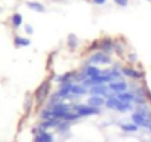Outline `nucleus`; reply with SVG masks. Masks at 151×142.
Instances as JSON below:
<instances>
[{
	"label": "nucleus",
	"instance_id": "f03ea898",
	"mask_svg": "<svg viewBox=\"0 0 151 142\" xmlns=\"http://www.w3.org/2000/svg\"><path fill=\"white\" fill-rule=\"evenodd\" d=\"M89 64L91 65H99V64H111V58L104 53V52H95L92 53V56L89 58Z\"/></svg>",
	"mask_w": 151,
	"mask_h": 142
},
{
	"label": "nucleus",
	"instance_id": "f3484780",
	"mask_svg": "<svg viewBox=\"0 0 151 142\" xmlns=\"http://www.w3.org/2000/svg\"><path fill=\"white\" fill-rule=\"evenodd\" d=\"M132 108V104L130 102H123V101H119V104H117V111H120V113H124V111H129Z\"/></svg>",
	"mask_w": 151,
	"mask_h": 142
},
{
	"label": "nucleus",
	"instance_id": "dca6fc26",
	"mask_svg": "<svg viewBox=\"0 0 151 142\" xmlns=\"http://www.w3.org/2000/svg\"><path fill=\"white\" fill-rule=\"evenodd\" d=\"M12 25H14V28H18V27H21L22 25V15L21 14H14L12 15Z\"/></svg>",
	"mask_w": 151,
	"mask_h": 142
},
{
	"label": "nucleus",
	"instance_id": "39448f33",
	"mask_svg": "<svg viewBox=\"0 0 151 142\" xmlns=\"http://www.w3.org/2000/svg\"><path fill=\"white\" fill-rule=\"evenodd\" d=\"M108 89H111L114 93H122L127 90V83L124 80H119V82H111L108 85Z\"/></svg>",
	"mask_w": 151,
	"mask_h": 142
},
{
	"label": "nucleus",
	"instance_id": "20e7f679",
	"mask_svg": "<svg viewBox=\"0 0 151 142\" xmlns=\"http://www.w3.org/2000/svg\"><path fill=\"white\" fill-rule=\"evenodd\" d=\"M122 74L126 76V77H130V79H133V80H139V79L144 77V74L141 73V71H138V70H135V68H132V67H124V68L122 70Z\"/></svg>",
	"mask_w": 151,
	"mask_h": 142
},
{
	"label": "nucleus",
	"instance_id": "2eb2a0df",
	"mask_svg": "<svg viewBox=\"0 0 151 142\" xmlns=\"http://www.w3.org/2000/svg\"><path fill=\"white\" fill-rule=\"evenodd\" d=\"M27 5H28V8L33 9L34 12H40V14L46 12V9H45V6H43L42 3H37V2H28Z\"/></svg>",
	"mask_w": 151,
	"mask_h": 142
},
{
	"label": "nucleus",
	"instance_id": "6e6552de",
	"mask_svg": "<svg viewBox=\"0 0 151 142\" xmlns=\"http://www.w3.org/2000/svg\"><path fill=\"white\" fill-rule=\"evenodd\" d=\"M99 49H101V52H104V53L113 52V49H114V43H113V40L105 39V40L99 42Z\"/></svg>",
	"mask_w": 151,
	"mask_h": 142
},
{
	"label": "nucleus",
	"instance_id": "f257e3e1",
	"mask_svg": "<svg viewBox=\"0 0 151 142\" xmlns=\"http://www.w3.org/2000/svg\"><path fill=\"white\" fill-rule=\"evenodd\" d=\"M73 111L77 113L80 117H88V115H95L99 114V108L91 107V105H85V104H77L73 107Z\"/></svg>",
	"mask_w": 151,
	"mask_h": 142
},
{
	"label": "nucleus",
	"instance_id": "f8f14e48",
	"mask_svg": "<svg viewBox=\"0 0 151 142\" xmlns=\"http://www.w3.org/2000/svg\"><path fill=\"white\" fill-rule=\"evenodd\" d=\"M104 104H105V101H104L102 96H91L89 101H88V105L95 107V108H99V107H102Z\"/></svg>",
	"mask_w": 151,
	"mask_h": 142
},
{
	"label": "nucleus",
	"instance_id": "423d86ee",
	"mask_svg": "<svg viewBox=\"0 0 151 142\" xmlns=\"http://www.w3.org/2000/svg\"><path fill=\"white\" fill-rule=\"evenodd\" d=\"M83 74H85L86 79H89V77H95V76L102 74V71H101V68H98L96 65H89V67H86V68L83 70Z\"/></svg>",
	"mask_w": 151,
	"mask_h": 142
},
{
	"label": "nucleus",
	"instance_id": "7ed1b4c3",
	"mask_svg": "<svg viewBox=\"0 0 151 142\" xmlns=\"http://www.w3.org/2000/svg\"><path fill=\"white\" fill-rule=\"evenodd\" d=\"M49 90H50V83L46 80V82H43V83L37 87V90H36V99H37L39 102H43V101L47 98Z\"/></svg>",
	"mask_w": 151,
	"mask_h": 142
},
{
	"label": "nucleus",
	"instance_id": "6ab92c4d",
	"mask_svg": "<svg viewBox=\"0 0 151 142\" xmlns=\"http://www.w3.org/2000/svg\"><path fill=\"white\" fill-rule=\"evenodd\" d=\"M114 3L119 5V6H122V8H126L129 5V0H114Z\"/></svg>",
	"mask_w": 151,
	"mask_h": 142
},
{
	"label": "nucleus",
	"instance_id": "5701e85b",
	"mask_svg": "<svg viewBox=\"0 0 151 142\" xmlns=\"http://www.w3.org/2000/svg\"><path fill=\"white\" fill-rule=\"evenodd\" d=\"M150 132H151V127H150Z\"/></svg>",
	"mask_w": 151,
	"mask_h": 142
},
{
	"label": "nucleus",
	"instance_id": "9b49d317",
	"mask_svg": "<svg viewBox=\"0 0 151 142\" xmlns=\"http://www.w3.org/2000/svg\"><path fill=\"white\" fill-rule=\"evenodd\" d=\"M34 142H53V136L49 132H39Z\"/></svg>",
	"mask_w": 151,
	"mask_h": 142
},
{
	"label": "nucleus",
	"instance_id": "412c9836",
	"mask_svg": "<svg viewBox=\"0 0 151 142\" xmlns=\"http://www.w3.org/2000/svg\"><path fill=\"white\" fill-rule=\"evenodd\" d=\"M93 49H99V42H93L92 46H89V50H93Z\"/></svg>",
	"mask_w": 151,
	"mask_h": 142
},
{
	"label": "nucleus",
	"instance_id": "9d476101",
	"mask_svg": "<svg viewBox=\"0 0 151 142\" xmlns=\"http://www.w3.org/2000/svg\"><path fill=\"white\" fill-rule=\"evenodd\" d=\"M85 93H88V87H85L83 85L82 86H79V85H73L71 86V96L73 98L74 96H82Z\"/></svg>",
	"mask_w": 151,
	"mask_h": 142
},
{
	"label": "nucleus",
	"instance_id": "0eeeda50",
	"mask_svg": "<svg viewBox=\"0 0 151 142\" xmlns=\"http://www.w3.org/2000/svg\"><path fill=\"white\" fill-rule=\"evenodd\" d=\"M116 98L119 101H123V102H133L136 99V95L132 93V92H122V93H116Z\"/></svg>",
	"mask_w": 151,
	"mask_h": 142
},
{
	"label": "nucleus",
	"instance_id": "a211bd4d",
	"mask_svg": "<svg viewBox=\"0 0 151 142\" xmlns=\"http://www.w3.org/2000/svg\"><path fill=\"white\" fill-rule=\"evenodd\" d=\"M120 127H122V130H124V132H136V130H138V126H136L135 123H127V124H122Z\"/></svg>",
	"mask_w": 151,
	"mask_h": 142
},
{
	"label": "nucleus",
	"instance_id": "ddd939ff",
	"mask_svg": "<svg viewBox=\"0 0 151 142\" xmlns=\"http://www.w3.org/2000/svg\"><path fill=\"white\" fill-rule=\"evenodd\" d=\"M14 44H15L17 47H25V46L30 44V40L25 39V37H21V36H15V39H14Z\"/></svg>",
	"mask_w": 151,
	"mask_h": 142
},
{
	"label": "nucleus",
	"instance_id": "4468645a",
	"mask_svg": "<svg viewBox=\"0 0 151 142\" xmlns=\"http://www.w3.org/2000/svg\"><path fill=\"white\" fill-rule=\"evenodd\" d=\"M73 77H74V74H73V73H67V74L56 76V77H55V82L65 85V83H70V80H73Z\"/></svg>",
	"mask_w": 151,
	"mask_h": 142
},
{
	"label": "nucleus",
	"instance_id": "4be33fe9",
	"mask_svg": "<svg viewBox=\"0 0 151 142\" xmlns=\"http://www.w3.org/2000/svg\"><path fill=\"white\" fill-rule=\"evenodd\" d=\"M92 2H93L95 5H104V3L107 2V0H92Z\"/></svg>",
	"mask_w": 151,
	"mask_h": 142
},
{
	"label": "nucleus",
	"instance_id": "aec40b11",
	"mask_svg": "<svg viewBox=\"0 0 151 142\" xmlns=\"http://www.w3.org/2000/svg\"><path fill=\"white\" fill-rule=\"evenodd\" d=\"M25 33H27V34H33V33H34V28H33V25H30V24H25Z\"/></svg>",
	"mask_w": 151,
	"mask_h": 142
},
{
	"label": "nucleus",
	"instance_id": "1a4fd4ad",
	"mask_svg": "<svg viewBox=\"0 0 151 142\" xmlns=\"http://www.w3.org/2000/svg\"><path fill=\"white\" fill-rule=\"evenodd\" d=\"M107 92H108V89H107L104 85H101V86H93V87H91L88 93H91V96H102V95H105Z\"/></svg>",
	"mask_w": 151,
	"mask_h": 142
},
{
	"label": "nucleus",
	"instance_id": "b1692460",
	"mask_svg": "<svg viewBox=\"0 0 151 142\" xmlns=\"http://www.w3.org/2000/svg\"><path fill=\"white\" fill-rule=\"evenodd\" d=\"M150 2H151V0H150Z\"/></svg>",
	"mask_w": 151,
	"mask_h": 142
}]
</instances>
